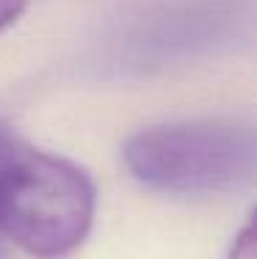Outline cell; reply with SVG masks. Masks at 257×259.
I'll use <instances>...</instances> for the list:
<instances>
[{
  "instance_id": "5b68a950",
  "label": "cell",
  "mask_w": 257,
  "mask_h": 259,
  "mask_svg": "<svg viewBox=\"0 0 257 259\" xmlns=\"http://www.w3.org/2000/svg\"><path fill=\"white\" fill-rule=\"evenodd\" d=\"M11 141H14V135L9 133V127H6V124H0V157H3V152L11 146ZM0 259H6L3 256V248H0Z\"/></svg>"
},
{
  "instance_id": "3957f363",
  "label": "cell",
  "mask_w": 257,
  "mask_h": 259,
  "mask_svg": "<svg viewBox=\"0 0 257 259\" xmlns=\"http://www.w3.org/2000/svg\"><path fill=\"white\" fill-rule=\"evenodd\" d=\"M230 259H257L254 256V229H252V224H246L241 229V234L235 237Z\"/></svg>"
},
{
  "instance_id": "7a4b0ae2",
  "label": "cell",
  "mask_w": 257,
  "mask_h": 259,
  "mask_svg": "<svg viewBox=\"0 0 257 259\" xmlns=\"http://www.w3.org/2000/svg\"><path fill=\"white\" fill-rule=\"evenodd\" d=\"M125 165L150 190L171 196H213L254 180L257 141L252 127L230 121H171L133 133Z\"/></svg>"
},
{
  "instance_id": "6da1fadb",
  "label": "cell",
  "mask_w": 257,
  "mask_h": 259,
  "mask_svg": "<svg viewBox=\"0 0 257 259\" xmlns=\"http://www.w3.org/2000/svg\"><path fill=\"white\" fill-rule=\"evenodd\" d=\"M94 182L81 165L28 149L20 141L0 157V237L39 259H61L86 240L94 221Z\"/></svg>"
},
{
  "instance_id": "277c9868",
  "label": "cell",
  "mask_w": 257,
  "mask_h": 259,
  "mask_svg": "<svg viewBox=\"0 0 257 259\" xmlns=\"http://www.w3.org/2000/svg\"><path fill=\"white\" fill-rule=\"evenodd\" d=\"M25 6H28V0H0V33L20 20Z\"/></svg>"
}]
</instances>
